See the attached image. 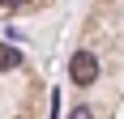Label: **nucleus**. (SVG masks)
<instances>
[{"label":"nucleus","instance_id":"obj_1","mask_svg":"<svg viewBox=\"0 0 124 119\" xmlns=\"http://www.w3.org/2000/svg\"><path fill=\"white\" fill-rule=\"evenodd\" d=\"M69 77H73L77 85H90L94 77H99V60L90 55V51H77V55L69 60Z\"/></svg>","mask_w":124,"mask_h":119},{"label":"nucleus","instance_id":"obj_4","mask_svg":"<svg viewBox=\"0 0 124 119\" xmlns=\"http://www.w3.org/2000/svg\"><path fill=\"white\" fill-rule=\"evenodd\" d=\"M4 9H22V4H30V0H0Z\"/></svg>","mask_w":124,"mask_h":119},{"label":"nucleus","instance_id":"obj_3","mask_svg":"<svg viewBox=\"0 0 124 119\" xmlns=\"http://www.w3.org/2000/svg\"><path fill=\"white\" fill-rule=\"evenodd\" d=\"M69 119H94V115H90V106H77V111H73Z\"/></svg>","mask_w":124,"mask_h":119},{"label":"nucleus","instance_id":"obj_2","mask_svg":"<svg viewBox=\"0 0 124 119\" xmlns=\"http://www.w3.org/2000/svg\"><path fill=\"white\" fill-rule=\"evenodd\" d=\"M17 64H22L17 47H0V72H4V68H17Z\"/></svg>","mask_w":124,"mask_h":119}]
</instances>
